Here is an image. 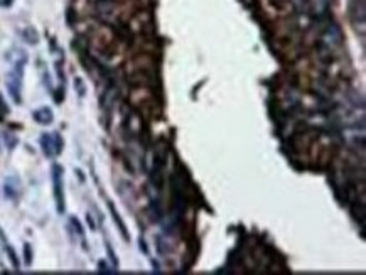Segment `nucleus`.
Wrapping results in <instances>:
<instances>
[{
	"instance_id": "19",
	"label": "nucleus",
	"mask_w": 366,
	"mask_h": 275,
	"mask_svg": "<svg viewBox=\"0 0 366 275\" xmlns=\"http://www.w3.org/2000/svg\"><path fill=\"white\" fill-rule=\"evenodd\" d=\"M326 2H328V3H331V0H326Z\"/></svg>"
},
{
	"instance_id": "14",
	"label": "nucleus",
	"mask_w": 366,
	"mask_h": 275,
	"mask_svg": "<svg viewBox=\"0 0 366 275\" xmlns=\"http://www.w3.org/2000/svg\"><path fill=\"white\" fill-rule=\"evenodd\" d=\"M74 86H76V90H78V95H80V97H83V95H84V84L81 83L80 78L74 80Z\"/></svg>"
},
{
	"instance_id": "15",
	"label": "nucleus",
	"mask_w": 366,
	"mask_h": 275,
	"mask_svg": "<svg viewBox=\"0 0 366 275\" xmlns=\"http://www.w3.org/2000/svg\"><path fill=\"white\" fill-rule=\"evenodd\" d=\"M24 252H26V265H31V262H33V255H31V246L29 245L24 246Z\"/></svg>"
},
{
	"instance_id": "18",
	"label": "nucleus",
	"mask_w": 366,
	"mask_h": 275,
	"mask_svg": "<svg viewBox=\"0 0 366 275\" xmlns=\"http://www.w3.org/2000/svg\"><path fill=\"white\" fill-rule=\"evenodd\" d=\"M95 2H98V3H101V2H110V0H95Z\"/></svg>"
},
{
	"instance_id": "8",
	"label": "nucleus",
	"mask_w": 366,
	"mask_h": 275,
	"mask_svg": "<svg viewBox=\"0 0 366 275\" xmlns=\"http://www.w3.org/2000/svg\"><path fill=\"white\" fill-rule=\"evenodd\" d=\"M3 191H5V194L9 196L10 199H16V197L19 196V193H20L19 181H17L16 178H9L5 181V188H3Z\"/></svg>"
},
{
	"instance_id": "10",
	"label": "nucleus",
	"mask_w": 366,
	"mask_h": 275,
	"mask_svg": "<svg viewBox=\"0 0 366 275\" xmlns=\"http://www.w3.org/2000/svg\"><path fill=\"white\" fill-rule=\"evenodd\" d=\"M116 98V88H108V90L103 93L101 97V108H105V110H108V108H112L113 101H115Z\"/></svg>"
},
{
	"instance_id": "11",
	"label": "nucleus",
	"mask_w": 366,
	"mask_h": 275,
	"mask_svg": "<svg viewBox=\"0 0 366 275\" xmlns=\"http://www.w3.org/2000/svg\"><path fill=\"white\" fill-rule=\"evenodd\" d=\"M22 36H24V39H26L27 42H31V44H35V42H37V32H35L34 29L24 31Z\"/></svg>"
},
{
	"instance_id": "17",
	"label": "nucleus",
	"mask_w": 366,
	"mask_h": 275,
	"mask_svg": "<svg viewBox=\"0 0 366 275\" xmlns=\"http://www.w3.org/2000/svg\"><path fill=\"white\" fill-rule=\"evenodd\" d=\"M140 248H144V252L147 253V245H145V242H144V240H140Z\"/></svg>"
},
{
	"instance_id": "16",
	"label": "nucleus",
	"mask_w": 366,
	"mask_h": 275,
	"mask_svg": "<svg viewBox=\"0 0 366 275\" xmlns=\"http://www.w3.org/2000/svg\"><path fill=\"white\" fill-rule=\"evenodd\" d=\"M98 267H100V272H105V274H108V272H113V270H110L108 267H106V263H103V262H100V263H98Z\"/></svg>"
},
{
	"instance_id": "6",
	"label": "nucleus",
	"mask_w": 366,
	"mask_h": 275,
	"mask_svg": "<svg viewBox=\"0 0 366 275\" xmlns=\"http://www.w3.org/2000/svg\"><path fill=\"white\" fill-rule=\"evenodd\" d=\"M34 120L37 123H41V125H49V123H52V120H54V115H52L51 108L42 107L34 112Z\"/></svg>"
},
{
	"instance_id": "7",
	"label": "nucleus",
	"mask_w": 366,
	"mask_h": 275,
	"mask_svg": "<svg viewBox=\"0 0 366 275\" xmlns=\"http://www.w3.org/2000/svg\"><path fill=\"white\" fill-rule=\"evenodd\" d=\"M108 208H110V213H112V218H113V221L116 223V226H118V230H120V233H122V236L125 240H129L130 236H129V231H127V228H125V223L122 221V218H120V214H118V211L115 210V206H113V203H110L108 201Z\"/></svg>"
},
{
	"instance_id": "13",
	"label": "nucleus",
	"mask_w": 366,
	"mask_h": 275,
	"mask_svg": "<svg viewBox=\"0 0 366 275\" xmlns=\"http://www.w3.org/2000/svg\"><path fill=\"white\" fill-rule=\"evenodd\" d=\"M7 252H9V259L12 260L14 267H16V269H19V260H17V257H16V253H14V250L10 248V246H7Z\"/></svg>"
},
{
	"instance_id": "5",
	"label": "nucleus",
	"mask_w": 366,
	"mask_h": 275,
	"mask_svg": "<svg viewBox=\"0 0 366 275\" xmlns=\"http://www.w3.org/2000/svg\"><path fill=\"white\" fill-rule=\"evenodd\" d=\"M341 41H343V36H341L339 27L336 24H329L324 32H322V44L331 51V49L337 48L341 44Z\"/></svg>"
},
{
	"instance_id": "4",
	"label": "nucleus",
	"mask_w": 366,
	"mask_h": 275,
	"mask_svg": "<svg viewBox=\"0 0 366 275\" xmlns=\"http://www.w3.org/2000/svg\"><path fill=\"white\" fill-rule=\"evenodd\" d=\"M52 184H54V199L58 213H65V189H63V169L61 165L52 167Z\"/></svg>"
},
{
	"instance_id": "1",
	"label": "nucleus",
	"mask_w": 366,
	"mask_h": 275,
	"mask_svg": "<svg viewBox=\"0 0 366 275\" xmlns=\"http://www.w3.org/2000/svg\"><path fill=\"white\" fill-rule=\"evenodd\" d=\"M349 19L354 29L365 36V24H366V3L365 0H353L349 5Z\"/></svg>"
},
{
	"instance_id": "2",
	"label": "nucleus",
	"mask_w": 366,
	"mask_h": 275,
	"mask_svg": "<svg viewBox=\"0 0 366 275\" xmlns=\"http://www.w3.org/2000/svg\"><path fill=\"white\" fill-rule=\"evenodd\" d=\"M41 147H42V152H44L48 157L59 156L63 150V140H61V137H59V133H56V132L42 133Z\"/></svg>"
},
{
	"instance_id": "3",
	"label": "nucleus",
	"mask_w": 366,
	"mask_h": 275,
	"mask_svg": "<svg viewBox=\"0 0 366 275\" xmlns=\"http://www.w3.org/2000/svg\"><path fill=\"white\" fill-rule=\"evenodd\" d=\"M22 69L24 66H14L12 71L7 75V88L16 103H20V88H22Z\"/></svg>"
},
{
	"instance_id": "9",
	"label": "nucleus",
	"mask_w": 366,
	"mask_h": 275,
	"mask_svg": "<svg viewBox=\"0 0 366 275\" xmlns=\"http://www.w3.org/2000/svg\"><path fill=\"white\" fill-rule=\"evenodd\" d=\"M7 58H9V61L12 63L14 66H24V65H26V61H27V56H26V52H24L22 49H14V51L10 52Z\"/></svg>"
},
{
	"instance_id": "12",
	"label": "nucleus",
	"mask_w": 366,
	"mask_h": 275,
	"mask_svg": "<svg viewBox=\"0 0 366 275\" xmlns=\"http://www.w3.org/2000/svg\"><path fill=\"white\" fill-rule=\"evenodd\" d=\"M9 113V108H7L5 101H3L2 95H0V122H3V117Z\"/></svg>"
}]
</instances>
